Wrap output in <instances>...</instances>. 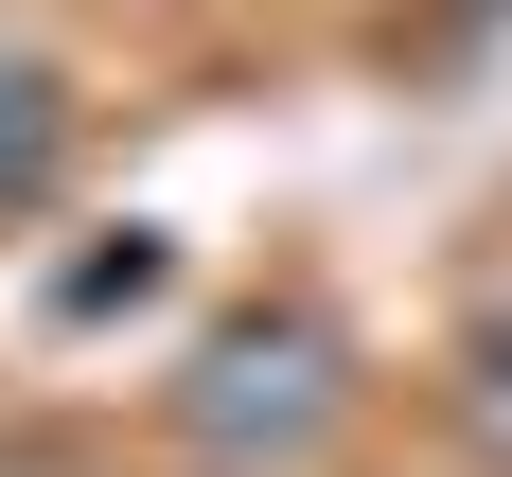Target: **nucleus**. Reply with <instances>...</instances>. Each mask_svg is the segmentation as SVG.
<instances>
[{
    "label": "nucleus",
    "mask_w": 512,
    "mask_h": 477,
    "mask_svg": "<svg viewBox=\"0 0 512 477\" xmlns=\"http://www.w3.org/2000/svg\"><path fill=\"white\" fill-rule=\"evenodd\" d=\"M336 407H354V354H336V318L318 301H248L212 318L195 371H177V442H195L212 477H283L336 442Z\"/></svg>",
    "instance_id": "nucleus-1"
},
{
    "label": "nucleus",
    "mask_w": 512,
    "mask_h": 477,
    "mask_svg": "<svg viewBox=\"0 0 512 477\" xmlns=\"http://www.w3.org/2000/svg\"><path fill=\"white\" fill-rule=\"evenodd\" d=\"M71 177V71H53L36 36H0V230Z\"/></svg>",
    "instance_id": "nucleus-2"
},
{
    "label": "nucleus",
    "mask_w": 512,
    "mask_h": 477,
    "mask_svg": "<svg viewBox=\"0 0 512 477\" xmlns=\"http://www.w3.org/2000/svg\"><path fill=\"white\" fill-rule=\"evenodd\" d=\"M460 442H477V460H512V318H477V336H460Z\"/></svg>",
    "instance_id": "nucleus-3"
}]
</instances>
